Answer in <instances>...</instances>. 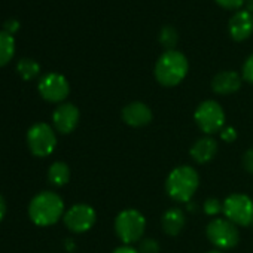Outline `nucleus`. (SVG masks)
Instances as JSON below:
<instances>
[{
    "mask_svg": "<svg viewBox=\"0 0 253 253\" xmlns=\"http://www.w3.org/2000/svg\"><path fill=\"white\" fill-rule=\"evenodd\" d=\"M29 216L38 226H51L64 216V203L55 192H39L29 204Z\"/></svg>",
    "mask_w": 253,
    "mask_h": 253,
    "instance_id": "1",
    "label": "nucleus"
},
{
    "mask_svg": "<svg viewBox=\"0 0 253 253\" xmlns=\"http://www.w3.org/2000/svg\"><path fill=\"white\" fill-rule=\"evenodd\" d=\"M188 58L176 49L166 51L155 64V78L163 86H176L188 75Z\"/></svg>",
    "mask_w": 253,
    "mask_h": 253,
    "instance_id": "2",
    "label": "nucleus"
},
{
    "mask_svg": "<svg viewBox=\"0 0 253 253\" xmlns=\"http://www.w3.org/2000/svg\"><path fill=\"white\" fill-rule=\"evenodd\" d=\"M200 185L198 173L189 166L176 167L167 177L166 191L177 203H188Z\"/></svg>",
    "mask_w": 253,
    "mask_h": 253,
    "instance_id": "3",
    "label": "nucleus"
},
{
    "mask_svg": "<svg viewBox=\"0 0 253 253\" xmlns=\"http://www.w3.org/2000/svg\"><path fill=\"white\" fill-rule=\"evenodd\" d=\"M145 226H146L145 216L134 209H126L121 211L115 219L116 235L126 246L142 240L145 234Z\"/></svg>",
    "mask_w": 253,
    "mask_h": 253,
    "instance_id": "4",
    "label": "nucleus"
},
{
    "mask_svg": "<svg viewBox=\"0 0 253 253\" xmlns=\"http://www.w3.org/2000/svg\"><path fill=\"white\" fill-rule=\"evenodd\" d=\"M27 146L35 157L43 158L51 155L57 146L54 128L45 122L35 124L27 133Z\"/></svg>",
    "mask_w": 253,
    "mask_h": 253,
    "instance_id": "5",
    "label": "nucleus"
},
{
    "mask_svg": "<svg viewBox=\"0 0 253 253\" xmlns=\"http://www.w3.org/2000/svg\"><path fill=\"white\" fill-rule=\"evenodd\" d=\"M194 119L203 133L213 134L223 128L225 112L222 106L216 103L214 100H206L197 107L194 113Z\"/></svg>",
    "mask_w": 253,
    "mask_h": 253,
    "instance_id": "6",
    "label": "nucleus"
},
{
    "mask_svg": "<svg viewBox=\"0 0 253 253\" xmlns=\"http://www.w3.org/2000/svg\"><path fill=\"white\" fill-rule=\"evenodd\" d=\"M206 234L210 243L222 250L232 249L240 241V234H238L237 226L228 219H220V217L213 219L207 225Z\"/></svg>",
    "mask_w": 253,
    "mask_h": 253,
    "instance_id": "7",
    "label": "nucleus"
},
{
    "mask_svg": "<svg viewBox=\"0 0 253 253\" xmlns=\"http://www.w3.org/2000/svg\"><path fill=\"white\" fill-rule=\"evenodd\" d=\"M223 214L229 222L247 226L253 222V201L244 194H232L223 201Z\"/></svg>",
    "mask_w": 253,
    "mask_h": 253,
    "instance_id": "8",
    "label": "nucleus"
},
{
    "mask_svg": "<svg viewBox=\"0 0 253 253\" xmlns=\"http://www.w3.org/2000/svg\"><path fill=\"white\" fill-rule=\"evenodd\" d=\"M95 219H97L95 210L88 204H75L63 216L67 229L76 234L89 231L94 226Z\"/></svg>",
    "mask_w": 253,
    "mask_h": 253,
    "instance_id": "9",
    "label": "nucleus"
},
{
    "mask_svg": "<svg viewBox=\"0 0 253 253\" xmlns=\"http://www.w3.org/2000/svg\"><path fill=\"white\" fill-rule=\"evenodd\" d=\"M38 89H39V94L46 101L60 103L69 95L70 85H69V81L63 75L51 72V73H46L45 76L41 78Z\"/></svg>",
    "mask_w": 253,
    "mask_h": 253,
    "instance_id": "10",
    "label": "nucleus"
},
{
    "mask_svg": "<svg viewBox=\"0 0 253 253\" xmlns=\"http://www.w3.org/2000/svg\"><path fill=\"white\" fill-rule=\"evenodd\" d=\"M79 118H81L79 109L72 103L60 104L52 113L54 126H55V130L61 134L72 133L79 124Z\"/></svg>",
    "mask_w": 253,
    "mask_h": 253,
    "instance_id": "11",
    "label": "nucleus"
},
{
    "mask_svg": "<svg viewBox=\"0 0 253 253\" xmlns=\"http://www.w3.org/2000/svg\"><path fill=\"white\" fill-rule=\"evenodd\" d=\"M228 32L237 42L249 39L253 33V14L246 9L237 11L228 23Z\"/></svg>",
    "mask_w": 253,
    "mask_h": 253,
    "instance_id": "12",
    "label": "nucleus"
},
{
    "mask_svg": "<svg viewBox=\"0 0 253 253\" xmlns=\"http://www.w3.org/2000/svg\"><path fill=\"white\" fill-rule=\"evenodd\" d=\"M122 121L134 128H140L152 121V110L142 101H133L122 109Z\"/></svg>",
    "mask_w": 253,
    "mask_h": 253,
    "instance_id": "13",
    "label": "nucleus"
},
{
    "mask_svg": "<svg viewBox=\"0 0 253 253\" xmlns=\"http://www.w3.org/2000/svg\"><path fill=\"white\" fill-rule=\"evenodd\" d=\"M241 86V78L237 72L234 70H225L219 72L213 79H211V89L216 94H234L240 89Z\"/></svg>",
    "mask_w": 253,
    "mask_h": 253,
    "instance_id": "14",
    "label": "nucleus"
},
{
    "mask_svg": "<svg viewBox=\"0 0 253 253\" xmlns=\"http://www.w3.org/2000/svg\"><path fill=\"white\" fill-rule=\"evenodd\" d=\"M217 152V143L211 137H203L195 142V145L191 148V157L195 163L204 164L214 158Z\"/></svg>",
    "mask_w": 253,
    "mask_h": 253,
    "instance_id": "15",
    "label": "nucleus"
},
{
    "mask_svg": "<svg viewBox=\"0 0 253 253\" xmlns=\"http://www.w3.org/2000/svg\"><path fill=\"white\" fill-rule=\"evenodd\" d=\"M186 219L185 214L180 209H170L164 213L163 216V229L166 234L169 235H177L182 232V229L185 228Z\"/></svg>",
    "mask_w": 253,
    "mask_h": 253,
    "instance_id": "16",
    "label": "nucleus"
},
{
    "mask_svg": "<svg viewBox=\"0 0 253 253\" xmlns=\"http://www.w3.org/2000/svg\"><path fill=\"white\" fill-rule=\"evenodd\" d=\"M70 179V169L66 163L57 161L54 164H51L49 170H48V180L51 185L54 186H64Z\"/></svg>",
    "mask_w": 253,
    "mask_h": 253,
    "instance_id": "17",
    "label": "nucleus"
},
{
    "mask_svg": "<svg viewBox=\"0 0 253 253\" xmlns=\"http://www.w3.org/2000/svg\"><path fill=\"white\" fill-rule=\"evenodd\" d=\"M15 54V39L14 36L6 32L0 30V67L8 64Z\"/></svg>",
    "mask_w": 253,
    "mask_h": 253,
    "instance_id": "18",
    "label": "nucleus"
},
{
    "mask_svg": "<svg viewBox=\"0 0 253 253\" xmlns=\"http://www.w3.org/2000/svg\"><path fill=\"white\" fill-rule=\"evenodd\" d=\"M17 72L21 75L23 79L26 81H30V79H35L39 72H41V66L38 61H35L33 58H21L18 63H17Z\"/></svg>",
    "mask_w": 253,
    "mask_h": 253,
    "instance_id": "19",
    "label": "nucleus"
},
{
    "mask_svg": "<svg viewBox=\"0 0 253 253\" xmlns=\"http://www.w3.org/2000/svg\"><path fill=\"white\" fill-rule=\"evenodd\" d=\"M160 43L167 49V51H171L174 49V46L177 45V41H179V33L177 30L173 27V26H164L160 32Z\"/></svg>",
    "mask_w": 253,
    "mask_h": 253,
    "instance_id": "20",
    "label": "nucleus"
},
{
    "mask_svg": "<svg viewBox=\"0 0 253 253\" xmlns=\"http://www.w3.org/2000/svg\"><path fill=\"white\" fill-rule=\"evenodd\" d=\"M204 211L209 216H214V214L223 211V203H220L217 198H209L204 203Z\"/></svg>",
    "mask_w": 253,
    "mask_h": 253,
    "instance_id": "21",
    "label": "nucleus"
},
{
    "mask_svg": "<svg viewBox=\"0 0 253 253\" xmlns=\"http://www.w3.org/2000/svg\"><path fill=\"white\" fill-rule=\"evenodd\" d=\"M160 252V244L154 238H145L140 241L139 253H158Z\"/></svg>",
    "mask_w": 253,
    "mask_h": 253,
    "instance_id": "22",
    "label": "nucleus"
},
{
    "mask_svg": "<svg viewBox=\"0 0 253 253\" xmlns=\"http://www.w3.org/2000/svg\"><path fill=\"white\" fill-rule=\"evenodd\" d=\"M243 79L253 85V54L243 64Z\"/></svg>",
    "mask_w": 253,
    "mask_h": 253,
    "instance_id": "23",
    "label": "nucleus"
},
{
    "mask_svg": "<svg viewBox=\"0 0 253 253\" xmlns=\"http://www.w3.org/2000/svg\"><path fill=\"white\" fill-rule=\"evenodd\" d=\"M246 0H216V3L225 9H238L244 5Z\"/></svg>",
    "mask_w": 253,
    "mask_h": 253,
    "instance_id": "24",
    "label": "nucleus"
},
{
    "mask_svg": "<svg viewBox=\"0 0 253 253\" xmlns=\"http://www.w3.org/2000/svg\"><path fill=\"white\" fill-rule=\"evenodd\" d=\"M220 137H222V140L232 143L237 139V131H235V128H232V126H226V128L220 130Z\"/></svg>",
    "mask_w": 253,
    "mask_h": 253,
    "instance_id": "25",
    "label": "nucleus"
},
{
    "mask_svg": "<svg viewBox=\"0 0 253 253\" xmlns=\"http://www.w3.org/2000/svg\"><path fill=\"white\" fill-rule=\"evenodd\" d=\"M243 167L247 173L253 174V149H249L243 155Z\"/></svg>",
    "mask_w": 253,
    "mask_h": 253,
    "instance_id": "26",
    "label": "nucleus"
},
{
    "mask_svg": "<svg viewBox=\"0 0 253 253\" xmlns=\"http://www.w3.org/2000/svg\"><path fill=\"white\" fill-rule=\"evenodd\" d=\"M3 27H5L3 30L9 32V33L12 35V33H15V32L20 29V21L15 20V18H9V20L5 21V26H3Z\"/></svg>",
    "mask_w": 253,
    "mask_h": 253,
    "instance_id": "27",
    "label": "nucleus"
},
{
    "mask_svg": "<svg viewBox=\"0 0 253 253\" xmlns=\"http://www.w3.org/2000/svg\"><path fill=\"white\" fill-rule=\"evenodd\" d=\"M113 253H139V252L136 249L130 247V246H121V247L115 249Z\"/></svg>",
    "mask_w": 253,
    "mask_h": 253,
    "instance_id": "28",
    "label": "nucleus"
},
{
    "mask_svg": "<svg viewBox=\"0 0 253 253\" xmlns=\"http://www.w3.org/2000/svg\"><path fill=\"white\" fill-rule=\"evenodd\" d=\"M6 201H5V198L0 195V222L3 220V217H5V214H6Z\"/></svg>",
    "mask_w": 253,
    "mask_h": 253,
    "instance_id": "29",
    "label": "nucleus"
},
{
    "mask_svg": "<svg viewBox=\"0 0 253 253\" xmlns=\"http://www.w3.org/2000/svg\"><path fill=\"white\" fill-rule=\"evenodd\" d=\"M244 6H246V11H249L250 14H253V0H246Z\"/></svg>",
    "mask_w": 253,
    "mask_h": 253,
    "instance_id": "30",
    "label": "nucleus"
},
{
    "mask_svg": "<svg viewBox=\"0 0 253 253\" xmlns=\"http://www.w3.org/2000/svg\"><path fill=\"white\" fill-rule=\"evenodd\" d=\"M209 253H222V252H219V250H213V252H209Z\"/></svg>",
    "mask_w": 253,
    "mask_h": 253,
    "instance_id": "31",
    "label": "nucleus"
},
{
    "mask_svg": "<svg viewBox=\"0 0 253 253\" xmlns=\"http://www.w3.org/2000/svg\"><path fill=\"white\" fill-rule=\"evenodd\" d=\"M252 223H253V222H252Z\"/></svg>",
    "mask_w": 253,
    "mask_h": 253,
    "instance_id": "32",
    "label": "nucleus"
}]
</instances>
